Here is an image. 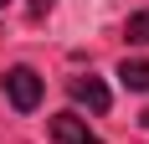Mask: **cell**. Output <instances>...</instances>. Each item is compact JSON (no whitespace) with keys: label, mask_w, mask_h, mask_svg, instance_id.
I'll list each match as a JSON object with an SVG mask.
<instances>
[{"label":"cell","mask_w":149,"mask_h":144,"mask_svg":"<svg viewBox=\"0 0 149 144\" xmlns=\"http://www.w3.org/2000/svg\"><path fill=\"white\" fill-rule=\"evenodd\" d=\"M0 82H5V98H10L21 113H31V108L41 103V77H36L31 67H10L5 77H0Z\"/></svg>","instance_id":"obj_1"},{"label":"cell","mask_w":149,"mask_h":144,"mask_svg":"<svg viewBox=\"0 0 149 144\" xmlns=\"http://www.w3.org/2000/svg\"><path fill=\"white\" fill-rule=\"evenodd\" d=\"M46 134H52L57 144H103V139H98V134H93V129H88L77 113H52Z\"/></svg>","instance_id":"obj_2"},{"label":"cell","mask_w":149,"mask_h":144,"mask_svg":"<svg viewBox=\"0 0 149 144\" xmlns=\"http://www.w3.org/2000/svg\"><path fill=\"white\" fill-rule=\"evenodd\" d=\"M67 93H72V103H82V108H93V113H108V103H113V93H108L98 77H72Z\"/></svg>","instance_id":"obj_3"},{"label":"cell","mask_w":149,"mask_h":144,"mask_svg":"<svg viewBox=\"0 0 149 144\" xmlns=\"http://www.w3.org/2000/svg\"><path fill=\"white\" fill-rule=\"evenodd\" d=\"M118 82L129 87V93H149V62H139V57H123V67H118Z\"/></svg>","instance_id":"obj_4"},{"label":"cell","mask_w":149,"mask_h":144,"mask_svg":"<svg viewBox=\"0 0 149 144\" xmlns=\"http://www.w3.org/2000/svg\"><path fill=\"white\" fill-rule=\"evenodd\" d=\"M123 36H129V41H139V46H149V10H134V15H129Z\"/></svg>","instance_id":"obj_5"},{"label":"cell","mask_w":149,"mask_h":144,"mask_svg":"<svg viewBox=\"0 0 149 144\" xmlns=\"http://www.w3.org/2000/svg\"><path fill=\"white\" fill-rule=\"evenodd\" d=\"M52 5H57V0H31V15H46Z\"/></svg>","instance_id":"obj_6"},{"label":"cell","mask_w":149,"mask_h":144,"mask_svg":"<svg viewBox=\"0 0 149 144\" xmlns=\"http://www.w3.org/2000/svg\"><path fill=\"white\" fill-rule=\"evenodd\" d=\"M139 124H144V129H149V108H144V113H139Z\"/></svg>","instance_id":"obj_7"},{"label":"cell","mask_w":149,"mask_h":144,"mask_svg":"<svg viewBox=\"0 0 149 144\" xmlns=\"http://www.w3.org/2000/svg\"><path fill=\"white\" fill-rule=\"evenodd\" d=\"M0 5H5V0H0Z\"/></svg>","instance_id":"obj_8"}]
</instances>
